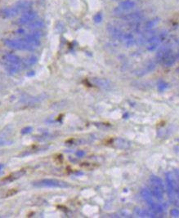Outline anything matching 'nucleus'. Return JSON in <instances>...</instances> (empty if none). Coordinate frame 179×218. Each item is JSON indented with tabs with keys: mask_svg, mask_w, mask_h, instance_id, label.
<instances>
[{
	"mask_svg": "<svg viewBox=\"0 0 179 218\" xmlns=\"http://www.w3.org/2000/svg\"><path fill=\"white\" fill-rule=\"evenodd\" d=\"M62 185H63L62 182H58L56 180H43L35 183L36 186L42 187H61L62 186Z\"/></svg>",
	"mask_w": 179,
	"mask_h": 218,
	"instance_id": "obj_5",
	"label": "nucleus"
},
{
	"mask_svg": "<svg viewBox=\"0 0 179 218\" xmlns=\"http://www.w3.org/2000/svg\"><path fill=\"white\" fill-rule=\"evenodd\" d=\"M37 18V12L34 11L28 10L22 13V15L18 20V24L20 25H27L30 22Z\"/></svg>",
	"mask_w": 179,
	"mask_h": 218,
	"instance_id": "obj_4",
	"label": "nucleus"
},
{
	"mask_svg": "<svg viewBox=\"0 0 179 218\" xmlns=\"http://www.w3.org/2000/svg\"><path fill=\"white\" fill-rule=\"evenodd\" d=\"M4 60L7 62V65H12V64H21V60L19 57L13 55V54H7L4 57Z\"/></svg>",
	"mask_w": 179,
	"mask_h": 218,
	"instance_id": "obj_10",
	"label": "nucleus"
},
{
	"mask_svg": "<svg viewBox=\"0 0 179 218\" xmlns=\"http://www.w3.org/2000/svg\"><path fill=\"white\" fill-rule=\"evenodd\" d=\"M36 61H37V58L35 57H31L27 60L26 62V65H28V66H30V65H33Z\"/></svg>",
	"mask_w": 179,
	"mask_h": 218,
	"instance_id": "obj_12",
	"label": "nucleus"
},
{
	"mask_svg": "<svg viewBox=\"0 0 179 218\" xmlns=\"http://www.w3.org/2000/svg\"><path fill=\"white\" fill-rule=\"evenodd\" d=\"M4 43L7 47L19 50H33L34 47L30 45L24 38L21 39H6Z\"/></svg>",
	"mask_w": 179,
	"mask_h": 218,
	"instance_id": "obj_2",
	"label": "nucleus"
},
{
	"mask_svg": "<svg viewBox=\"0 0 179 218\" xmlns=\"http://www.w3.org/2000/svg\"><path fill=\"white\" fill-rule=\"evenodd\" d=\"M2 13H3V15L5 16V17H7V18H11V17H14V16H17L20 12H19V11L17 10L16 6L14 5L13 7H11L3 8V9L2 10Z\"/></svg>",
	"mask_w": 179,
	"mask_h": 218,
	"instance_id": "obj_6",
	"label": "nucleus"
},
{
	"mask_svg": "<svg viewBox=\"0 0 179 218\" xmlns=\"http://www.w3.org/2000/svg\"><path fill=\"white\" fill-rule=\"evenodd\" d=\"M113 1H119V0H113Z\"/></svg>",
	"mask_w": 179,
	"mask_h": 218,
	"instance_id": "obj_14",
	"label": "nucleus"
},
{
	"mask_svg": "<svg viewBox=\"0 0 179 218\" xmlns=\"http://www.w3.org/2000/svg\"><path fill=\"white\" fill-rule=\"evenodd\" d=\"M32 3L31 2H29V1H21V2H19L17 3L16 5V7L17 8V10L19 11V12H25L28 10H30V7H31Z\"/></svg>",
	"mask_w": 179,
	"mask_h": 218,
	"instance_id": "obj_7",
	"label": "nucleus"
},
{
	"mask_svg": "<svg viewBox=\"0 0 179 218\" xmlns=\"http://www.w3.org/2000/svg\"><path fill=\"white\" fill-rule=\"evenodd\" d=\"M158 18H154V19H151V20L148 21L146 23V25H145V30H146L147 31H148V30H151L153 27L158 23Z\"/></svg>",
	"mask_w": 179,
	"mask_h": 218,
	"instance_id": "obj_11",
	"label": "nucleus"
},
{
	"mask_svg": "<svg viewBox=\"0 0 179 218\" xmlns=\"http://www.w3.org/2000/svg\"><path fill=\"white\" fill-rule=\"evenodd\" d=\"M108 30H109L111 35L116 38H123V36L124 34L119 28H117V27L114 26H109Z\"/></svg>",
	"mask_w": 179,
	"mask_h": 218,
	"instance_id": "obj_8",
	"label": "nucleus"
},
{
	"mask_svg": "<svg viewBox=\"0 0 179 218\" xmlns=\"http://www.w3.org/2000/svg\"><path fill=\"white\" fill-rule=\"evenodd\" d=\"M135 6L136 3L133 0H123L113 10V13L116 16H123L125 12L133 9Z\"/></svg>",
	"mask_w": 179,
	"mask_h": 218,
	"instance_id": "obj_1",
	"label": "nucleus"
},
{
	"mask_svg": "<svg viewBox=\"0 0 179 218\" xmlns=\"http://www.w3.org/2000/svg\"><path fill=\"white\" fill-rule=\"evenodd\" d=\"M28 25V28L30 30H37L39 29H42L44 26V22L42 20H34L31 22H30Z\"/></svg>",
	"mask_w": 179,
	"mask_h": 218,
	"instance_id": "obj_9",
	"label": "nucleus"
},
{
	"mask_svg": "<svg viewBox=\"0 0 179 218\" xmlns=\"http://www.w3.org/2000/svg\"><path fill=\"white\" fill-rule=\"evenodd\" d=\"M122 20L127 22L128 24L141 22L144 18V14L140 11H134L129 13H125L121 16Z\"/></svg>",
	"mask_w": 179,
	"mask_h": 218,
	"instance_id": "obj_3",
	"label": "nucleus"
},
{
	"mask_svg": "<svg viewBox=\"0 0 179 218\" xmlns=\"http://www.w3.org/2000/svg\"><path fill=\"white\" fill-rule=\"evenodd\" d=\"M93 20L96 23H99L102 20V14L101 12H98L94 16H93Z\"/></svg>",
	"mask_w": 179,
	"mask_h": 218,
	"instance_id": "obj_13",
	"label": "nucleus"
}]
</instances>
